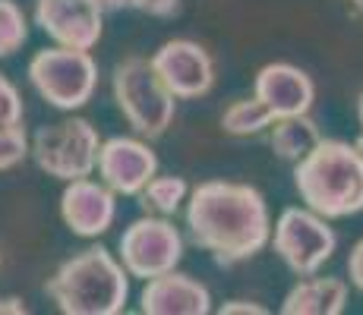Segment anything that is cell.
<instances>
[{
	"label": "cell",
	"instance_id": "obj_1",
	"mask_svg": "<svg viewBox=\"0 0 363 315\" xmlns=\"http://www.w3.org/2000/svg\"><path fill=\"white\" fill-rule=\"evenodd\" d=\"M186 230L193 246L208 252L218 268H234L272 240L269 205L256 186L206 180L186 199Z\"/></svg>",
	"mask_w": 363,
	"mask_h": 315
},
{
	"label": "cell",
	"instance_id": "obj_2",
	"mask_svg": "<svg viewBox=\"0 0 363 315\" xmlns=\"http://www.w3.org/2000/svg\"><path fill=\"white\" fill-rule=\"evenodd\" d=\"M294 189L306 208L329 221L363 212V149L357 142L319 139L294 164Z\"/></svg>",
	"mask_w": 363,
	"mask_h": 315
},
{
	"label": "cell",
	"instance_id": "obj_3",
	"mask_svg": "<svg viewBox=\"0 0 363 315\" xmlns=\"http://www.w3.org/2000/svg\"><path fill=\"white\" fill-rule=\"evenodd\" d=\"M127 277L130 271L108 249L89 246L48 277L45 293L64 315H117L130 297Z\"/></svg>",
	"mask_w": 363,
	"mask_h": 315
},
{
	"label": "cell",
	"instance_id": "obj_4",
	"mask_svg": "<svg viewBox=\"0 0 363 315\" xmlns=\"http://www.w3.org/2000/svg\"><path fill=\"white\" fill-rule=\"evenodd\" d=\"M114 101L143 139L164 136L174 120V92L145 57H127L114 67Z\"/></svg>",
	"mask_w": 363,
	"mask_h": 315
},
{
	"label": "cell",
	"instance_id": "obj_5",
	"mask_svg": "<svg viewBox=\"0 0 363 315\" xmlns=\"http://www.w3.org/2000/svg\"><path fill=\"white\" fill-rule=\"evenodd\" d=\"M32 88L57 110H79L92 101L99 86V67L92 54L79 47H45L29 60Z\"/></svg>",
	"mask_w": 363,
	"mask_h": 315
},
{
	"label": "cell",
	"instance_id": "obj_6",
	"mask_svg": "<svg viewBox=\"0 0 363 315\" xmlns=\"http://www.w3.org/2000/svg\"><path fill=\"white\" fill-rule=\"evenodd\" d=\"M99 132L82 117H69V120L41 126L32 139V158L48 177L57 180H82L92 177L99 167Z\"/></svg>",
	"mask_w": 363,
	"mask_h": 315
},
{
	"label": "cell",
	"instance_id": "obj_7",
	"mask_svg": "<svg viewBox=\"0 0 363 315\" xmlns=\"http://www.w3.org/2000/svg\"><path fill=\"white\" fill-rule=\"evenodd\" d=\"M272 246L297 277H310L332 258L338 236L329 227V218L316 214L313 208H284L278 214Z\"/></svg>",
	"mask_w": 363,
	"mask_h": 315
},
{
	"label": "cell",
	"instance_id": "obj_8",
	"mask_svg": "<svg viewBox=\"0 0 363 315\" xmlns=\"http://www.w3.org/2000/svg\"><path fill=\"white\" fill-rule=\"evenodd\" d=\"M184 258V236L164 218H139L121 234V262L133 277L152 281L174 271Z\"/></svg>",
	"mask_w": 363,
	"mask_h": 315
},
{
	"label": "cell",
	"instance_id": "obj_9",
	"mask_svg": "<svg viewBox=\"0 0 363 315\" xmlns=\"http://www.w3.org/2000/svg\"><path fill=\"white\" fill-rule=\"evenodd\" d=\"M149 60L155 67V73L164 79V86L174 92V98H202L212 92L215 63L206 47L196 45V41H164Z\"/></svg>",
	"mask_w": 363,
	"mask_h": 315
},
{
	"label": "cell",
	"instance_id": "obj_10",
	"mask_svg": "<svg viewBox=\"0 0 363 315\" xmlns=\"http://www.w3.org/2000/svg\"><path fill=\"white\" fill-rule=\"evenodd\" d=\"M101 6L95 0H35V25L57 45L92 51L101 38Z\"/></svg>",
	"mask_w": 363,
	"mask_h": 315
},
{
	"label": "cell",
	"instance_id": "obj_11",
	"mask_svg": "<svg viewBox=\"0 0 363 315\" xmlns=\"http://www.w3.org/2000/svg\"><path fill=\"white\" fill-rule=\"evenodd\" d=\"M158 171L155 151L145 142L130 136H114L101 142L99 151V177L114 189L117 195H143L149 180Z\"/></svg>",
	"mask_w": 363,
	"mask_h": 315
},
{
	"label": "cell",
	"instance_id": "obj_12",
	"mask_svg": "<svg viewBox=\"0 0 363 315\" xmlns=\"http://www.w3.org/2000/svg\"><path fill=\"white\" fill-rule=\"evenodd\" d=\"M60 218L76 236H101L114 224V189L95 180H69L60 195Z\"/></svg>",
	"mask_w": 363,
	"mask_h": 315
},
{
	"label": "cell",
	"instance_id": "obj_13",
	"mask_svg": "<svg viewBox=\"0 0 363 315\" xmlns=\"http://www.w3.org/2000/svg\"><path fill=\"white\" fill-rule=\"evenodd\" d=\"M253 92L256 98H262L269 104L275 120L278 117L310 114L313 101H316L313 79L300 67H291V63H265L259 73H256Z\"/></svg>",
	"mask_w": 363,
	"mask_h": 315
},
{
	"label": "cell",
	"instance_id": "obj_14",
	"mask_svg": "<svg viewBox=\"0 0 363 315\" xmlns=\"http://www.w3.org/2000/svg\"><path fill=\"white\" fill-rule=\"evenodd\" d=\"M139 312L145 315H206L212 312L208 287L193 281L190 275L167 271L152 281H145L139 297Z\"/></svg>",
	"mask_w": 363,
	"mask_h": 315
},
{
	"label": "cell",
	"instance_id": "obj_15",
	"mask_svg": "<svg viewBox=\"0 0 363 315\" xmlns=\"http://www.w3.org/2000/svg\"><path fill=\"white\" fill-rule=\"evenodd\" d=\"M347 306V284L341 277H306L284 297V315H341Z\"/></svg>",
	"mask_w": 363,
	"mask_h": 315
},
{
	"label": "cell",
	"instance_id": "obj_16",
	"mask_svg": "<svg viewBox=\"0 0 363 315\" xmlns=\"http://www.w3.org/2000/svg\"><path fill=\"white\" fill-rule=\"evenodd\" d=\"M319 139H323V132H319L316 120H313L310 114H297V117H278V120L272 123L269 142H272V151L281 161L297 164L300 158L316 149Z\"/></svg>",
	"mask_w": 363,
	"mask_h": 315
},
{
	"label": "cell",
	"instance_id": "obj_17",
	"mask_svg": "<svg viewBox=\"0 0 363 315\" xmlns=\"http://www.w3.org/2000/svg\"><path fill=\"white\" fill-rule=\"evenodd\" d=\"M275 123V114L269 110V104L262 98H240L221 114V130L228 136H256V132L269 130Z\"/></svg>",
	"mask_w": 363,
	"mask_h": 315
},
{
	"label": "cell",
	"instance_id": "obj_18",
	"mask_svg": "<svg viewBox=\"0 0 363 315\" xmlns=\"http://www.w3.org/2000/svg\"><path fill=\"white\" fill-rule=\"evenodd\" d=\"M186 193L190 186L184 177H152L143 189V208L158 214H177V208L186 202Z\"/></svg>",
	"mask_w": 363,
	"mask_h": 315
},
{
	"label": "cell",
	"instance_id": "obj_19",
	"mask_svg": "<svg viewBox=\"0 0 363 315\" xmlns=\"http://www.w3.org/2000/svg\"><path fill=\"white\" fill-rule=\"evenodd\" d=\"M29 41L26 13L13 0H0V57H13Z\"/></svg>",
	"mask_w": 363,
	"mask_h": 315
},
{
	"label": "cell",
	"instance_id": "obj_20",
	"mask_svg": "<svg viewBox=\"0 0 363 315\" xmlns=\"http://www.w3.org/2000/svg\"><path fill=\"white\" fill-rule=\"evenodd\" d=\"M26 155H32V149L23 126H0V171H13L16 164H23Z\"/></svg>",
	"mask_w": 363,
	"mask_h": 315
},
{
	"label": "cell",
	"instance_id": "obj_21",
	"mask_svg": "<svg viewBox=\"0 0 363 315\" xmlns=\"http://www.w3.org/2000/svg\"><path fill=\"white\" fill-rule=\"evenodd\" d=\"M23 123V98L6 76H0V126Z\"/></svg>",
	"mask_w": 363,
	"mask_h": 315
},
{
	"label": "cell",
	"instance_id": "obj_22",
	"mask_svg": "<svg viewBox=\"0 0 363 315\" xmlns=\"http://www.w3.org/2000/svg\"><path fill=\"white\" fill-rule=\"evenodd\" d=\"M347 277H351V287L363 297V240L354 243L351 256H347Z\"/></svg>",
	"mask_w": 363,
	"mask_h": 315
},
{
	"label": "cell",
	"instance_id": "obj_23",
	"mask_svg": "<svg viewBox=\"0 0 363 315\" xmlns=\"http://www.w3.org/2000/svg\"><path fill=\"white\" fill-rule=\"evenodd\" d=\"M234 312H240V315H265V306L247 303V299H231V303L218 306V315H234Z\"/></svg>",
	"mask_w": 363,
	"mask_h": 315
},
{
	"label": "cell",
	"instance_id": "obj_24",
	"mask_svg": "<svg viewBox=\"0 0 363 315\" xmlns=\"http://www.w3.org/2000/svg\"><path fill=\"white\" fill-rule=\"evenodd\" d=\"M10 312V315H26L29 312V306H26V299L19 297H0V315Z\"/></svg>",
	"mask_w": 363,
	"mask_h": 315
},
{
	"label": "cell",
	"instance_id": "obj_25",
	"mask_svg": "<svg viewBox=\"0 0 363 315\" xmlns=\"http://www.w3.org/2000/svg\"><path fill=\"white\" fill-rule=\"evenodd\" d=\"M357 120H360V136H357V145L363 149V95L357 98Z\"/></svg>",
	"mask_w": 363,
	"mask_h": 315
},
{
	"label": "cell",
	"instance_id": "obj_26",
	"mask_svg": "<svg viewBox=\"0 0 363 315\" xmlns=\"http://www.w3.org/2000/svg\"><path fill=\"white\" fill-rule=\"evenodd\" d=\"M347 4H351V10L357 13V16L363 19V0H347Z\"/></svg>",
	"mask_w": 363,
	"mask_h": 315
},
{
	"label": "cell",
	"instance_id": "obj_27",
	"mask_svg": "<svg viewBox=\"0 0 363 315\" xmlns=\"http://www.w3.org/2000/svg\"><path fill=\"white\" fill-rule=\"evenodd\" d=\"M0 268H4V252H0Z\"/></svg>",
	"mask_w": 363,
	"mask_h": 315
}]
</instances>
